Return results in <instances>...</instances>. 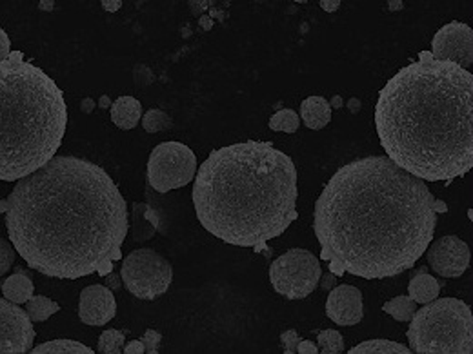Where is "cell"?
Returning a JSON list of instances; mask_svg holds the SVG:
<instances>
[{
    "label": "cell",
    "mask_w": 473,
    "mask_h": 354,
    "mask_svg": "<svg viewBox=\"0 0 473 354\" xmlns=\"http://www.w3.org/2000/svg\"><path fill=\"white\" fill-rule=\"evenodd\" d=\"M104 278H106V285H108L111 290H116L121 287V276L116 275V273H113V270L111 273H108Z\"/></svg>",
    "instance_id": "obj_36"
},
{
    "label": "cell",
    "mask_w": 473,
    "mask_h": 354,
    "mask_svg": "<svg viewBox=\"0 0 473 354\" xmlns=\"http://www.w3.org/2000/svg\"><path fill=\"white\" fill-rule=\"evenodd\" d=\"M39 8H41V9H48V11H51V9H53V0H49V2L42 0L41 4H39Z\"/></svg>",
    "instance_id": "obj_43"
},
{
    "label": "cell",
    "mask_w": 473,
    "mask_h": 354,
    "mask_svg": "<svg viewBox=\"0 0 473 354\" xmlns=\"http://www.w3.org/2000/svg\"><path fill=\"white\" fill-rule=\"evenodd\" d=\"M111 106H113V102H111V98H109L108 95H102L101 96V100H99V108H102V109H111Z\"/></svg>",
    "instance_id": "obj_41"
},
{
    "label": "cell",
    "mask_w": 473,
    "mask_h": 354,
    "mask_svg": "<svg viewBox=\"0 0 473 354\" xmlns=\"http://www.w3.org/2000/svg\"><path fill=\"white\" fill-rule=\"evenodd\" d=\"M133 75H135V82H136V84L148 86V84H151V82H153L151 69L146 68V66H136L135 71H133Z\"/></svg>",
    "instance_id": "obj_31"
},
{
    "label": "cell",
    "mask_w": 473,
    "mask_h": 354,
    "mask_svg": "<svg viewBox=\"0 0 473 354\" xmlns=\"http://www.w3.org/2000/svg\"><path fill=\"white\" fill-rule=\"evenodd\" d=\"M406 336L413 353L472 354V309L459 298H435L415 310Z\"/></svg>",
    "instance_id": "obj_6"
},
{
    "label": "cell",
    "mask_w": 473,
    "mask_h": 354,
    "mask_svg": "<svg viewBox=\"0 0 473 354\" xmlns=\"http://www.w3.org/2000/svg\"><path fill=\"white\" fill-rule=\"evenodd\" d=\"M121 0H104V2H102V8L108 9V11H116V9L121 8Z\"/></svg>",
    "instance_id": "obj_39"
},
{
    "label": "cell",
    "mask_w": 473,
    "mask_h": 354,
    "mask_svg": "<svg viewBox=\"0 0 473 354\" xmlns=\"http://www.w3.org/2000/svg\"><path fill=\"white\" fill-rule=\"evenodd\" d=\"M412 349L392 340L375 338L352 347L349 354H409Z\"/></svg>",
    "instance_id": "obj_21"
},
{
    "label": "cell",
    "mask_w": 473,
    "mask_h": 354,
    "mask_svg": "<svg viewBox=\"0 0 473 354\" xmlns=\"http://www.w3.org/2000/svg\"><path fill=\"white\" fill-rule=\"evenodd\" d=\"M142 126H144V129L148 133H159V131H164V129H169L171 128V116L168 115V113H164L162 109H149L148 113H146L144 116H142Z\"/></svg>",
    "instance_id": "obj_27"
},
{
    "label": "cell",
    "mask_w": 473,
    "mask_h": 354,
    "mask_svg": "<svg viewBox=\"0 0 473 354\" xmlns=\"http://www.w3.org/2000/svg\"><path fill=\"white\" fill-rule=\"evenodd\" d=\"M432 59L453 62L468 69L473 64V29L464 22L453 20L442 26L432 40Z\"/></svg>",
    "instance_id": "obj_11"
},
{
    "label": "cell",
    "mask_w": 473,
    "mask_h": 354,
    "mask_svg": "<svg viewBox=\"0 0 473 354\" xmlns=\"http://www.w3.org/2000/svg\"><path fill=\"white\" fill-rule=\"evenodd\" d=\"M121 278L126 289L139 300H156L173 282V267L153 249H136L124 258Z\"/></svg>",
    "instance_id": "obj_8"
},
{
    "label": "cell",
    "mask_w": 473,
    "mask_h": 354,
    "mask_svg": "<svg viewBox=\"0 0 473 354\" xmlns=\"http://www.w3.org/2000/svg\"><path fill=\"white\" fill-rule=\"evenodd\" d=\"M317 345H319V353H324V354H339V353H344L346 349L344 338H342L341 333L335 329H326L322 330V333H319Z\"/></svg>",
    "instance_id": "obj_26"
},
{
    "label": "cell",
    "mask_w": 473,
    "mask_h": 354,
    "mask_svg": "<svg viewBox=\"0 0 473 354\" xmlns=\"http://www.w3.org/2000/svg\"><path fill=\"white\" fill-rule=\"evenodd\" d=\"M382 310L393 316L397 322H409L412 316L415 315V310H417V303L413 302L409 296H397V298L388 300L382 305Z\"/></svg>",
    "instance_id": "obj_22"
},
{
    "label": "cell",
    "mask_w": 473,
    "mask_h": 354,
    "mask_svg": "<svg viewBox=\"0 0 473 354\" xmlns=\"http://www.w3.org/2000/svg\"><path fill=\"white\" fill-rule=\"evenodd\" d=\"M141 340L146 347V353L148 354L159 353V347H161V342H162L161 333H156V330H153V329H148L144 335H142Z\"/></svg>",
    "instance_id": "obj_30"
},
{
    "label": "cell",
    "mask_w": 473,
    "mask_h": 354,
    "mask_svg": "<svg viewBox=\"0 0 473 354\" xmlns=\"http://www.w3.org/2000/svg\"><path fill=\"white\" fill-rule=\"evenodd\" d=\"M59 309H61V305L53 302V300L46 298V296H33L29 302H26V310H28V315L31 316L35 323L46 322L49 316L59 313Z\"/></svg>",
    "instance_id": "obj_23"
},
{
    "label": "cell",
    "mask_w": 473,
    "mask_h": 354,
    "mask_svg": "<svg viewBox=\"0 0 473 354\" xmlns=\"http://www.w3.org/2000/svg\"><path fill=\"white\" fill-rule=\"evenodd\" d=\"M435 198L388 156L344 163L315 202L313 231L333 275L382 280L412 269L432 243Z\"/></svg>",
    "instance_id": "obj_2"
},
{
    "label": "cell",
    "mask_w": 473,
    "mask_h": 354,
    "mask_svg": "<svg viewBox=\"0 0 473 354\" xmlns=\"http://www.w3.org/2000/svg\"><path fill=\"white\" fill-rule=\"evenodd\" d=\"M339 6H341V2H339V0H322V2H321V8L324 9V11H328V13L337 11Z\"/></svg>",
    "instance_id": "obj_37"
},
{
    "label": "cell",
    "mask_w": 473,
    "mask_h": 354,
    "mask_svg": "<svg viewBox=\"0 0 473 354\" xmlns=\"http://www.w3.org/2000/svg\"><path fill=\"white\" fill-rule=\"evenodd\" d=\"M33 354H93V350L88 345L75 340L59 338L51 342H44L31 349Z\"/></svg>",
    "instance_id": "obj_20"
},
{
    "label": "cell",
    "mask_w": 473,
    "mask_h": 354,
    "mask_svg": "<svg viewBox=\"0 0 473 354\" xmlns=\"http://www.w3.org/2000/svg\"><path fill=\"white\" fill-rule=\"evenodd\" d=\"M146 353V347L142 343V340H133V342L126 343L124 345V354H142Z\"/></svg>",
    "instance_id": "obj_34"
},
{
    "label": "cell",
    "mask_w": 473,
    "mask_h": 354,
    "mask_svg": "<svg viewBox=\"0 0 473 354\" xmlns=\"http://www.w3.org/2000/svg\"><path fill=\"white\" fill-rule=\"evenodd\" d=\"M348 109L352 113H359V111H361V100H359V98H352V100H349V102H348Z\"/></svg>",
    "instance_id": "obj_40"
},
{
    "label": "cell",
    "mask_w": 473,
    "mask_h": 354,
    "mask_svg": "<svg viewBox=\"0 0 473 354\" xmlns=\"http://www.w3.org/2000/svg\"><path fill=\"white\" fill-rule=\"evenodd\" d=\"M95 109V102H93L91 96H86V98H82L81 102V111L84 113V115H89V113Z\"/></svg>",
    "instance_id": "obj_38"
},
{
    "label": "cell",
    "mask_w": 473,
    "mask_h": 354,
    "mask_svg": "<svg viewBox=\"0 0 473 354\" xmlns=\"http://www.w3.org/2000/svg\"><path fill=\"white\" fill-rule=\"evenodd\" d=\"M428 263L442 278H459L469 267L472 253L464 240L455 235L441 236L426 249Z\"/></svg>",
    "instance_id": "obj_12"
},
{
    "label": "cell",
    "mask_w": 473,
    "mask_h": 354,
    "mask_svg": "<svg viewBox=\"0 0 473 354\" xmlns=\"http://www.w3.org/2000/svg\"><path fill=\"white\" fill-rule=\"evenodd\" d=\"M301 120L308 129L319 131L332 120V106L324 96H309L301 103Z\"/></svg>",
    "instance_id": "obj_15"
},
{
    "label": "cell",
    "mask_w": 473,
    "mask_h": 354,
    "mask_svg": "<svg viewBox=\"0 0 473 354\" xmlns=\"http://www.w3.org/2000/svg\"><path fill=\"white\" fill-rule=\"evenodd\" d=\"M329 106H332V108H335V109H341L342 108V98L339 95H335L333 96L332 100H329Z\"/></svg>",
    "instance_id": "obj_42"
},
{
    "label": "cell",
    "mask_w": 473,
    "mask_h": 354,
    "mask_svg": "<svg viewBox=\"0 0 473 354\" xmlns=\"http://www.w3.org/2000/svg\"><path fill=\"white\" fill-rule=\"evenodd\" d=\"M116 302L113 290L102 283H93L82 289L79 298V318L82 323L102 327L115 318Z\"/></svg>",
    "instance_id": "obj_13"
},
{
    "label": "cell",
    "mask_w": 473,
    "mask_h": 354,
    "mask_svg": "<svg viewBox=\"0 0 473 354\" xmlns=\"http://www.w3.org/2000/svg\"><path fill=\"white\" fill-rule=\"evenodd\" d=\"M299 354H319V345L317 343L309 342V340H301L297 345Z\"/></svg>",
    "instance_id": "obj_33"
},
{
    "label": "cell",
    "mask_w": 473,
    "mask_h": 354,
    "mask_svg": "<svg viewBox=\"0 0 473 354\" xmlns=\"http://www.w3.org/2000/svg\"><path fill=\"white\" fill-rule=\"evenodd\" d=\"M268 126L272 131H281V133H288V135H293V133L299 129V126H301V116L293 111V109L286 108L275 113V115L269 118Z\"/></svg>",
    "instance_id": "obj_24"
},
{
    "label": "cell",
    "mask_w": 473,
    "mask_h": 354,
    "mask_svg": "<svg viewBox=\"0 0 473 354\" xmlns=\"http://www.w3.org/2000/svg\"><path fill=\"white\" fill-rule=\"evenodd\" d=\"M111 120L116 128L128 129L136 128V123L142 120V106L135 96H121L111 106Z\"/></svg>",
    "instance_id": "obj_16"
},
{
    "label": "cell",
    "mask_w": 473,
    "mask_h": 354,
    "mask_svg": "<svg viewBox=\"0 0 473 354\" xmlns=\"http://www.w3.org/2000/svg\"><path fill=\"white\" fill-rule=\"evenodd\" d=\"M326 316L342 327L357 325L364 318L362 293L357 287L342 283L329 290L326 300Z\"/></svg>",
    "instance_id": "obj_14"
},
{
    "label": "cell",
    "mask_w": 473,
    "mask_h": 354,
    "mask_svg": "<svg viewBox=\"0 0 473 354\" xmlns=\"http://www.w3.org/2000/svg\"><path fill=\"white\" fill-rule=\"evenodd\" d=\"M124 345H126V338L122 335L121 330L116 329H106L104 333L99 338V353L104 354H121L124 353Z\"/></svg>",
    "instance_id": "obj_25"
},
{
    "label": "cell",
    "mask_w": 473,
    "mask_h": 354,
    "mask_svg": "<svg viewBox=\"0 0 473 354\" xmlns=\"http://www.w3.org/2000/svg\"><path fill=\"white\" fill-rule=\"evenodd\" d=\"M149 186L156 193H169L195 180L196 156L181 142H162L149 153L146 168Z\"/></svg>",
    "instance_id": "obj_9"
},
{
    "label": "cell",
    "mask_w": 473,
    "mask_h": 354,
    "mask_svg": "<svg viewBox=\"0 0 473 354\" xmlns=\"http://www.w3.org/2000/svg\"><path fill=\"white\" fill-rule=\"evenodd\" d=\"M28 310L21 309L19 303L0 300V353L24 354L33 349L35 329Z\"/></svg>",
    "instance_id": "obj_10"
},
{
    "label": "cell",
    "mask_w": 473,
    "mask_h": 354,
    "mask_svg": "<svg viewBox=\"0 0 473 354\" xmlns=\"http://www.w3.org/2000/svg\"><path fill=\"white\" fill-rule=\"evenodd\" d=\"M375 128L386 156L415 178L462 176L473 168V75L422 51L382 88Z\"/></svg>",
    "instance_id": "obj_3"
},
{
    "label": "cell",
    "mask_w": 473,
    "mask_h": 354,
    "mask_svg": "<svg viewBox=\"0 0 473 354\" xmlns=\"http://www.w3.org/2000/svg\"><path fill=\"white\" fill-rule=\"evenodd\" d=\"M321 287H322V290H332L333 287L337 285V275H333L332 270H329L328 275H324V276H321Z\"/></svg>",
    "instance_id": "obj_35"
},
{
    "label": "cell",
    "mask_w": 473,
    "mask_h": 354,
    "mask_svg": "<svg viewBox=\"0 0 473 354\" xmlns=\"http://www.w3.org/2000/svg\"><path fill=\"white\" fill-rule=\"evenodd\" d=\"M408 295L415 303H429L441 295V285L432 275L421 270L408 283Z\"/></svg>",
    "instance_id": "obj_19"
},
{
    "label": "cell",
    "mask_w": 473,
    "mask_h": 354,
    "mask_svg": "<svg viewBox=\"0 0 473 354\" xmlns=\"http://www.w3.org/2000/svg\"><path fill=\"white\" fill-rule=\"evenodd\" d=\"M0 211L19 255L49 278L106 276L129 231L119 186L99 163L79 156H55L19 180Z\"/></svg>",
    "instance_id": "obj_1"
},
{
    "label": "cell",
    "mask_w": 473,
    "mask_h": 354,
    "mask_svg": "<svg viewBox=\"0 0 473 354\" xmlns=\"http://www.w3.org/2000/svg\"><path fill=\"white\" fill-rule=\"evenodd\" d=\"M15 246L11 240L0 238V276H4L9 269H11L13 262H15Z\"/></svg>",
    "instance_id": "obj_28"
},
{
    "label": "cell",
    "mask_w": 473,
    "mask_h": 354,
    "mask_svg": "<svg viewBox=\"0 0 473 354\" xmlns=\"http://www.w3.org/2000/svg\"><path fill=\"white\" fill-rule=\"evenodd\" d=\"M322 269L319 258L308 249H289L269 266L273 289L288 300H302L317 289Z\"/></svg>",
    "instance_id": "obj_7"
},
{
    "label": "cell",
    "mask_w": 473,
    "mask_h": 354,
    "mask_svg": "<svg viewBox=\"0 0 473 354\" xmlns=\"http://www.w3.org/2000/svg\"><path fill=\"white\" fill-rule=\"evenodd\" d=\"M33 293H35L33 280L19 269L2 282V295H4V298L13 303H19V305L29 302L33 298Z\"/></svg>",
    "instance_id": "obj_18"
},
{
    "label": "cell",
    "mask_w": 473,
    "mask_h": 354,
    "mask_svg": "<svg viewBox=\"0 0 473 354\" xmlns=\"http://www.w3.org/2000/svg\"><path fill=\"white\" fill-rule=\"evenodd\" d=\"M68 126L62 89L41 68L13 51L0 62V178L33 175L61 148Z\"/></svg>",
    "instance_id": "obj_5"
},
{
    "label": "cell",
    "mask_w": 473,
    "mask_h": 354,
    "mask_svg": "<svg viewBox=\"0 0 473 354\" xmlns=\"http://www.w3.org/2000/svg\"><path fill=\"white\" fill-rule=\"evenodd\" d=\"M299 342H301V338H299V333L295 329L284 330L281 335V343H282V349H284V354L297 353Z\"/></svg>",
    "instance_id": "obj_29"
},
{
    "label": "cell",
    "mask_w": 473,
    "mask_h": 354,
    "mask_svg": "<svg viewBox=\"0 0 473 354\" xmlns=\"http://www.w3.org/2000/svg\"><path fill=\"white\" fill-rule=\"evenodd\" d=\"M159 215L148 203H135L133 206V240L135 242H148L155 236L159 229Z\"/></svg>",
    "instance_id": "obj_17"
},
{
    "label": "cell",
    "mask_w": 473,
    "mask_h": 354,
    "mask_svg": "<svg viewBox=\"0 0 473 354\" xmlns=\"http://www.w3.org/2000/svg\"><path fill=\"white\" fill-rule=\"evenodd\" d=\"M11 44H9V36L8 33L4 31V28L0 29V62L2 60H8L9 55H11Z\"/></svg>",
    "instance_id": "obj_32"
},
{
    "label": "cell",
    "mask_w": 473,
    "mask_h": 354,
    "mask_svg": "<svg viewBox=\"0 0 473 354\" xmlns=\"http://www.w3.org/2000/svg\"><path fill=\"white\" fill-rule=\"evenodd\" d=\"M297 196L293 160L261 140L213 149L191 191L196 218L209 235L257 251L297 220Z\"/></svg>",
    "instance_id": "obj_4"
}]
</instances>
